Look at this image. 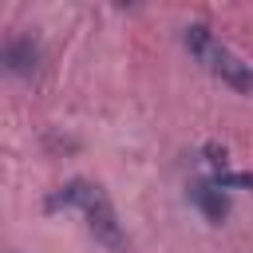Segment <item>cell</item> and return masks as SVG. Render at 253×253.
I'll return each instance as SVG.
<instances>
[{
	"label": "cell",
	"mask_w": 253,
	"mask_h": 253,
	"mask_svg": "<svg viewBox=\"0 0 253 253\" xmlns=\"http://www.w3.org/2000/svg\"><path fill=\"white\" fill-rule=\"evenodd\" d=\"M4 63H8L12 75H32L36 63H40L36 40H32V36H8V43H4Z\"/></svg>",
	"instance_id": "3957f363"
},
{
	"label": "cell",
	"mask_w": 253,
	"mask_h": 253,
	"mask_svg": "<svg viewBox=\"0 0 253 253\" xmlns=\"http://www.w3.org/2000/svg\"><path fill=\"white\" fill-rule=\"evenodd\" d=\"M182 43L190 47V55H194L213 79H221V83L233 87V91H253V67H249L229 43H221L206 24H186V28H182Z\"/></svg>",
	"instance_id": "7a4b0ae2"
},
{
	"label": "cell",
	"mask_w": 253,
	"mask_h": 253,
	"mask_svg": "<svg viewBox=\"0 0 253 253\" xmlns=\"http://www.w3.org/2000/svg\"><path fill=\"white\" fill-rule=\"evenodd\" d=\"M43 210H47V213H55V210H75V213L83 217V225L95 233V241H103L107 249H126V237H123V225H119V217H115L111 198L103 194V186H95V182H87V178H71V182H63L59 190H51L47 202H43Z\"/></svg>",
	"instance_id": "6da1fadb"
},
{
	"label": "cell",
	"mask_w": 253,
	"mask_h": 253,
	"mask_svg": "<svg viewBox=\"0 0 253 253\" xmlns=\"http://www.w3.org/2000/svg\"><path fill=\"white\" fill-rule=\"evenodd\" d=\"M190 202L217 225L225 213H229V198H225V186H217V182H194L190 186Z\"/></svg>",
	"instance_id": "277c9868"
}]
</instances>
